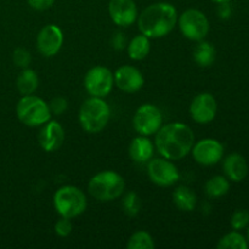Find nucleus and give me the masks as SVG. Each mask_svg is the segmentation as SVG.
I'll use <instances>...</instances> for the list:
<instances>
[{
  "label": "nucleus",
  "instance_id": "1",
  "mask_svg": "<svg viewBox=\"0 0 249 249\" xmlns=\"http://www.w3.org/2000/svg\"><path fill=\"white\" fill-rule=\"evenodd\" d=\"M155 143L160 155L165 160H182L192 150L194 131L189 125L179 122L165 124L156 133Z\"/></svg>",
  "mask_w": 249,
  "mask_h": 249
},
{
  "label": "nucleus",
  "instance_id": "2",
  "mask_svg": "<svg viewBox=\"0 0 249 249\" xmlns=\"http://www.w3.org/2000/svg\"><path fill=\"white\" fill-rule=\"evenodd\" d=\"M178 22L177 9L169 2H155L140 14L138 26L147 38H163L174 29Z\"/></svg>",
  "mask_w": 249,
  "mask_h": 249
},
{
  "label": "nucleus",
  "instance_id": "3",
  "mask_svg": "<svg viewBox=\"0 0 249 249\" xmlns=\"http://www.w3.org/2000/svg\"><path fill=\"white\" fill-rule=\"evenodd\" d=\"M111 117V108L102 97L85 100L79 109V123L83 130L89 134H97L106 128Z\"/></svg>",
  "mask_w": 249,
  "mask_h": 249
},
{
  "label": "nucleus",
  "instance_id": "4",
  "mask_svg": "<svg viewBox=\"0 0 249 249\" xmlns=\"http://www.w3.org/2000/svg\"><path fill=\"white\" fill-rule=\"evenodd\" d=\"M90 195L100 202H109L119 198L125 190L123 177L113 170H104L90 179L88 185Z\"/></svg>",
  "mask_w": 249,
  "mask_h": 249
},
{
  "label": "nucleus",
  "instance_id": "5",
  "mask_svg": "<svg viewBox=\"0 0 249 249\" xmlns=\"http://www.w3.org/2000/svg\"><path fill=\"white\" fill-rule=\"evenodd\" d=\"M16 116L24 125L36 128L50 121L51 112L49 104L34 95H26L16 105Z\"/></svg>",
  "mask_w": 249,
  "mask_h": 249
},
{
  "label": "nucleus",
  "instance_id": "6",
  "mask_svg": "<svg viewBox=\"0 0 249 249\" xmlns=\"http://www.w3.org/2000/svg\"><path fill=\"white\" fill-rule=\"evenodd\" d=\"M53 207L62 218H77L87 209V197L80 189L67 185L55 192Z\"/></svg>",
  "mask_w": 249,
  "mask_h": 249
},
{
  "label": "nucleus",
  "instance_id": "7",
  "mask_svg": "<svg viewBox=\"0 0 249 249\" xmlns=\"http://www.w3.org/2000/svg\"><path fill=\"white\" fill-rule=\"evenodd\" d=\"M180 32L192 41L203 40L209 33V21L206 15L197 9H189L178 17Z\"/></svg>",
  "mask_w": 249,
  "mask_h": 249
},
{
  "label": "nucleus",
  "instance_id": "8",
  "mask_svg": "<svg viewBox=\"0 0 249 249\" xmlns=\"http://www.w3.org/2000/svg\"><path fill=\"white\" fill-rule=\"evenodd\" d=\"M113 85V73L104 66H95L90 68L85 74L84 87L90 96L104 99L112 91Z\"/></svg>",
  "mask_w": 249,
  "mask_h": 249
},
{
  "label": "nucleus",
  "instance_id": "9",
  "mask_svg": "<svg viewBox=\"0 0 249 249\" xmlns=\"http://www.w3.org/2000/svg\"><path fill=\"white\" fill-rule=\"evenodd\" d=\"M133 125L140 135H153L163 125L162 112L152 104L141 105L134 114Z\"/></svg>",
  "mask_w": 249,
  "mask_h": 249
},
{
  "label": "nucleus",
  "instance_id": "10",
  "mask_svg": "<svg viewBox=\"0 0 249 249\" xmlns=\"http://www.w3.org/2000/svg\"><path fill=\"white\" fill-rule=\"evenodd\" d=\"M147 173L151 181L162 187L173 186L180 179L178 168L165 158H151L148 160Z\"/></svg>",
  "mask_w": 249,
  "mask_h": 249
},
{
  "label": "nucleus",
  "instance_id": "11",
  "mask_svg": "<svg viewBox=\"0 0 249 249\" xmlns=\"http://www.w3.org/2000/svg\"><path fill=\"white\" fill-rule=\"evenodd\" d=\"M192 156L198 164L211 167L220 162L224 155V147L221 142L215 139H203L192 146Z\"/></svg>",
  "mask_w": 249,
  "mask_h": 249
},
{
  "label": "nucleus",
  "instance_id": "12",
  "mask_svg": "<svg viewBox=\"0 0 249 249\" xmlns=\"http://www.w3.org/2000/svg\"><path fill=\"white\" fill-rule=\"evenodd\" d=\"M218 104L215 97L209 92H202L195 96L190 104V116L196 123H211L216 116Z\"/></svg>",
  "mask_w": 249,
  "mask_h": 249
},
{
  "label": "nucleus",
  "instance_id": "13",
  "mask_svg": "<svg viewBox=\"0 0 249 249\" xmlns=\"http://www.w3.org/2000/svg\"><path fill=\"white\" fill-rule=\"evenodd\" d=\"M63 44V33L56 24L43 27L36 36V48L45 57H53L61 50Z\"/></svg>",
  "mask_w": 249,
  "mask_h": 249
},
{
  "label": "nucleus",
  "instance_id": "14",
  "mask_svg": "<svg viewBox=\"0 0 249 249\" xmlns=\"http://www.w3.org/2000/svg\"><path fill=\"white\" fill-rule=\"evenodd\" d=\"M108 14L114 24L130 27L138 18V7L134 0H109Z\"/></svg>",
  "mask_w": 249,
  "mask_h": 249
},
{
  "label": "nucleus",
  "instance_id": "15",
  "mask_svg": "<svg viewBox=\"0 0 249 249\" xmlns=\"http://www.w3.org/2000/svg\"><path fill=\"white\" fill-rule=\"evenodd\" d=\"M114 84L122 91L134 94L139 91L145 84L142 73L134 66H122L114 73Z\"/></svg>",
  "mask_w": 249,
  "mask_h": 249
},
{
  "label": "nucleus",
  "instance_id": "16",
  "mask_svg": "<svg viewBox=\"0 0 249 249\" xmlns=\"http://www.w3.org/2000/svg\"><path fill=\"white\" fill-rule=\"evenodd\" d=\"M65 136V129L58 122L49 121L39 133V145L45 152H55L62 146Z\"/></svg>",
  "mask_w": 249,
  "mask_h": 249
},
{
  "label": "nucleus",
  "instance_id": "17",
  "mask_svg": "<svg viewBox=\"0 0 249 249\" xmlns=\"http://www.w3.org/2000/svg\"><path fill=\"white\" fill-rule=\"evenodd\" d=\"M224 173L231 181L240 182L248 175L247 160L240 153H231L224 160Z\"/></svg>",
  "mask_w": 249,
  "mask_h": 249
},
{
  "label": "nucleus",
  "instance_id": "18",
  "mask_svg": "<svg viewBox=\"0 0 249 249\" xmlns=\"http://www.w3.org/2000/svg\"><path fill=\"white\" fill-rule=\"evenodd\" d=\"M129 156L136 163L148 162L153 157V143L147 136H138L129 145Z\"/></svg>",
  "mask_w": 249,
  "mask_h": 249
},
{
  "label": "nucleus",
  "instance_id": "19",
  "mask_svg": "<svg viewBox=\"0 0 249 249\" xmlns=\"http://www.w3.org/2000/svg\"><path fill=\"white\" fill-rule=\"evenodd\" d=\"M39 87L38 74L34 70L31 68H23L16 79V88L22 96L26 95H33Z\"/></svg>",
  "mask_w": 249,
  "mask_h": 249
},
{
  "label": "nucleus",
  "instance_id": "20",
  "mask_svg": "<svg viewBox=\"0 0 249 249\" xmlns=\"http://www.w3.org/2000/svg\"><path fill=\"white\" fill-rule=\"evenodd\" d=\"M173 202L180 211L192 212L196 208L197 196L190 187L179 186L173 192Z\"/></svg>",
  "mask_w": 249,
  "mask_h": 249
},
{
  "label": "nucleus",
  "instance_id": "21",
  "mask_svg": "<svg viewBox=\"0 0 249 249\" xmlns=\"http://www.w3.org/2000/svg\"><path fill=\"white\" fill-rule=\"evenodd\" d=\"M151 50L150 38H147L143 34L134 36L128 44V55L131 60L141 61L147 57Z\"/></svg>",
  "mask_w": 249,
  "mask_h": 249
},
{
  "label": "nucleus",
  "instance_id": "22",
  "mask_svg": "<svg viewBox=\"0 0 249 249\" xmlns=\"http://www.w3.org/2000/svg\"><path fill=\"white\" fill-rule=\"evenodd\" d=\"M194 60L199 67H209L215 61V49L208 41L201 40L194 50Z\"/></svg>",
  "mask_w": 249,
  "mask_h": 249
},
{
  "label": "nucleus",
  "instance_id": "23",
  "mask_svg": "<svg viewBox=\"0 0 249 249\" xmlns=\"http://www.w3.org/2000/svg\"><path fill=\"white\" fill-rule=\"evenodd\" d=\"M204 190H206V194L208 197H211V198H219V197H223L228 194L229 190H230V182H229V179H226L225 177L216 175V177L211 178L206 182Z\"/></svg>",
  "mask_w": 249,
  "mask_h": 249
},
{
  "label": "nucleus",
  "instance_id": "24",
  "mask_svg": "<svg viewBox=\"0 0 249 249\" xmlns=\"http://www.w3.org/2000/svg\"><path fill=\"white\" fill-rule=\"evenodd\" d=\"M216 247L218 249H247L248 243L241 233L233 231V232L223 236L219 240Z\"/></svg>",
  "mask_w": 249,
  "mask_h": 249
},
{
  "label": "nucleus",
  "instance_id": "25",
  "mask_svg": "<svg viewBox=\"0 0 249 249\" xmlns=\"http://www.w3.org/2000/svg\"><path fill=\"white\" fill-rule=\"evenodd\" d=\"M128 249H152L155 248V241L152 236L146 231H138L130 236L126 245Z\"/></svg>",
  "mask_w": 249,
  "mask_h": 249
},
{
  "label": "nucleus",
  "instance_id": "26",
  "mask_svg": "<svg viewBox=\"0 0 249 249\" xmlns=\"http://www.w3.org/2000/svg\"><path fill=\"white\" fill-rule=\"evenodd\" d=\"M122 206H123V211L126 215L129 216H136L140 212L141 206V199L138 196V194L135 192H128V194L124 196L123 202H122Z\"/></svg>",
  "mask_w": 249,
  "mask_h": 249
},
{
  "label": "nucleus",
  "instance_id": "27",
  "mask_svg": "<svg viewBox=\"0 0 249 249\" xmlns=\"http://www.w3.org/2000/svg\"><path fill=\"white\" fill-rule=\"evenodd\" d=\"M12 61H14L15 66L19 68H27L31 65L32 56L27 49L24 48H17L15 49L14 53H12Z\"/></svg>",
  "mask_w": 249,
  "mask_h": 249
},
{
  "label": "nucleus",
  "instance_id": "28",
  "mask_svg": "<svg viewBox=\"0 0 249 249\" xmlns=\"http://www.w3.org/2000/svg\"><path fill=\"white\" fill-rule=\"evenodd\" d=\"M249 224V212L246 209H238L231 216V226L233 230H242Z\"/></svg>",
  "mask_w": 249,
  "mask_h": 249
},
{
  "label": "nucleus",
  "instance_id": "29",
  "mask_svg": "<svg viewBox=\"0 0 249 249\" xmlns=\"http://www.w3.org/2000/svg\"><path fill=\"white\" fill-rule=\"evenodd\" d=\"M73 230V224L71 221V219L68 218H62L61 216L60 220L56 221L55 224V232L56 235L60 236V237H67L71 235Z\"/></svg>",
  "mask_w": 249,
  "mask_h": 249
},
{
  "label": "nucleus",
  "instance_id": "30",
  "mask_svg": "<svg viewBox=\"0 0 249 249\" xmlns=\"http://www.w3.org/2000/svg\"><path fill=\"white\" fill-rule=\"evenodd\" d=\"M68 107V102L65 97H55L50 101L49 104V108H50L51 114H55V116H61L62 113H65V111Z\"/></svg>",
  "mask_w": 249,
  "mask_h": 249
},
{
  "label": "nucleus",
  "instance_id": "31",
  "mask_svg": "<svg viewBox=\"0 0 249 249\" xmlns=\"http://www.w3.org/2000/svg\"><path fill=\"white\" fill-rule=\"evenodd\" d=\"M56 0H28V5L36 11H45L50 9Z\"/></svg>",
  "mask_w": 249,
  "mask_h": 249
},
{
  "label": "nucleus",
  "instance_id": "32",
  "mask_svg": "<svg viewBox=\"0 0 249 249\" xmlns=\"http://www.w3.org/2000/svg\"><path fill=\"white\" fill-rule=\"evenodd\" d=\"M111 44L116 50H123L126 45V39L124 36V34L122 32H116L113 34V36H112Z\"/></svg>",
  "mask_w": 249,
  "mask_h": 249
},
{
  "label": "nucleus",
  "instance_id": "33",
  "mask_svg": "<svg viewBox=\"0 0 249 249\" xmlns=\"http://www.w3.org/2000/svg\"><path fill=\"white\" fill-rule=\"evenodd\" d=\"M218 14L220 18L226 19L231 16V6L230 2H223V4H218Z\"/></svg>",
  "mask_w": 249,
  "mask_h": 249
},
{
  "label": "nucleus",
  "instance_id": "34",
  "mask_svg": "<svg viewBox=\"0 0 249 249\" xmlns=\"http://www.w3.org/2000/svg\"><path fill=\"white\" fill-rule=\"evenodd\" d=\"M211 1L215 2V4H223V2H230L231 0H211Z\"/></svg>",
  "mask_w": 249,
  "mask_h": 249
},
{
  "label": "nucleus",
  "instance_id": "35",
  "mask_svg": "<svg viewBox=\"0 0 249 249\" xmlns=\"http://www.w3.org/2000/svg\"><path fill=\"white\" fill-rule=\"evenodd\" d=\"M247 237H248V241H249V229H248V231H247Z\"/></svg>",
  "mask_w": 249,
  "mask_h": 249
}]
</instances>
